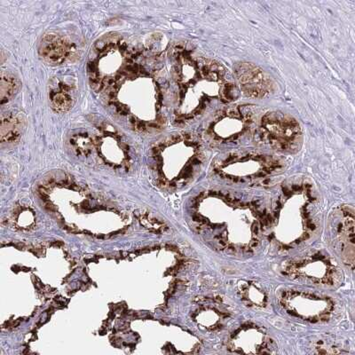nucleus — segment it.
Instances as JSON below:
<instances>
[{"mask_svg":"<svg viewBox=\"0 0 355 355\" xmlns=\"http://www.w3.org/2000/svg\"><path fill=\"white\" fill-rule=\"evenodd\" d=\"M282 274L296 283L322 288H336L343 282L344 274L336 257L324 249L307 250L288 259Z\"/></svg>","mask_w":355,"mask_h":355,"instance_id":"6e6552de","label":"nucleus"},{"mask_svg":"<svg viewBox=\"0 0 355 355\" xmlns=\"http://www.w3.org/2000/svg\"><path fill=\"white\" fill-rule=\"evenodd\" d=\"M92 139L93 151H96L107 164L116 168L129 166L130 147L128 139L112 123L98 122Z\"/></svg>","mask_w":355,"mask_h":355,"instance_id":"f8f14e48","label":"nucleus"},{"mask_svg":"<svg viewBox=\"0 0 355 355\" xmlns=\"http://www.w3.org/2000/svg\"><path fill=\"white\" fill-rule=\"evenodd\" d=\"M241 300L245 303V305L250 307H264L268 302V297L262 288L256 284H240L239 288Z\"/></svg>","mask_w":355,"mask_h":355,"instance_id":"a211bd4d","label":"nucleus"},{"mask_svg":"<svg viewBox=\"0 0 355 355\" xmlns=\"http://www.w3.org/2000/svg\"><path fill=\"white\" fill-rule=\"evenodd\" d=\"M313 353L315 354H342L339 349L338 345L334 343V341L318 340L313 345Z\"/></svg>","mask_w":355,"mask_h":355,"instance_id":"412c9836","label":"nucleus"},{"mask_svg":"<svg viewBox=\"0 0 355 355\" xmlns=\"http://www.w3.org/2000/svg\"><path fill=\"white\" fill-rule=\"evenodd\" d=\"M167 46H142L109 33L95 41L88 55L92 89L116 120L139 135H154L167 126Z\"/></svg>","mask_w":355,"mask_h":355,"instance_id":"f257e3e1","label":"nucleus"},{"mask_svg":"<svg viewBox=\"0 0 355 355\" xmlns=\"http://www.w3.org/2000/svg\"><path fill=\"white\" fill-rule=\"evenodd\" d=\"M277 344L265 328L256 323L245 322L234 329L226 340V349L239 354H270L277 351Z\"/></svg>","mask_w":355,"mask_h":355,"instance_id":"ddd939ff","label":"nucleus"},{"mask_svg":"<svg viewBox=\"0 0 355 355\" xmlns=\"http://www.w3.org/2000/svg\"><path fill=\"white\" fill-rule=\"evenodd\" d=\"M252 139L259 147L295 154L302 147L304 135L295 117L282 111H268L259 116Z\"/></svg>","mask_w":355,"mask_h":355,"instance_id":"1a4fd4ad","label":"nucleus"},{"mask_svg":"<svg viewBox=\"0 0 355 355\" xmlns=\"http://www.w3.org/2000/svg\"><path fill=\"white\" fill-rule=\"evenodd\" d=\"M278 301L288 315L312 324L331 322L338 312V303L332 297L306 291L285 288Z\"/></svg>","mask_w":355,"mask_h":355,"instance_id":"9d476101","label":"nucleus"},{"mask_svg":"<svg viewBox=\"0 0 355 355\" xmlns=\"http://www.w3.org/2000/svg\"><path fill=\"white\" fill-rule=\"evenodd\" d=\"M259 116L252 104L222 107L206 122L202 139L214 148L239 144L245 139H252Z\"/></svg>","mask_w":355,"mask_h":355,"instance_id":"0eeeda50","label":"nucleus"},{"mask_svg":"<svg viewBox=\"0 0 355 355\" xmlns=\"http://www.w3.org/2000/svg\"><path fill=\"white\" fill-rule=\"evenodd\" d=\"M41 58L50 65H62L77 57L78 49L71 40L61 35H44L40 41Z\"/></svg>","mask_w":355,"mask_h":355,"instance_id":"2eb2a0df","label":"nucleus"},{"mask_svg":"<svg viewBox=\"0 0 355 355\" xmlns=\"http://www.w3.org/2000/svg\"><path fill=\"white\" fill-rule=\"evenodd\" d=\"M234 77L239 92L250 99L270 96L277 89V84L271 76L254 63H236L234 66Z\"/></svg>","mask_w":355,"mask_h":355,"instance_id":"4468645a","label":"nucleus"},{"mask_svg":"<svg viewBox=\"0 0 355 355\" xmlns=\"http://www.w3.org/2000/svg\"><path fill=\"white\" fill-rule=\"evenodd\" d=\"M20 88V82H19L15 76L8 72L2 71L1 73V104L11 101L12 98L17 93Z\"/></svg>","mask_w":355,"mask_h":355,"instance_id":"aec40b11","label":"nucleus"},{"mask_svg":"<svg viewBox=\"0 0 355 355\" xmlns=\"http://www.w3.org/2000/svg\"><path fill=\"white\" fill-rule=\"evenodd\" d=\"M75 85L62 78H55L49 87V101L52 109L58 113H66L76 101Z\"/></svg>","mask_w":355,"mask_h":355,"instance_id":"dca6fc26","label":"nucleus"},{"mask_svg":"<svg viewBox=\"0 0 355 355\" xmlns=\"http://www.w3.org/2000/svg\"><path fill=\"white\" fill-rule=\"evenodd\" d=\"M21 116L15 113L4 114L1 117L2 144H14L22 135L24 123Z\"/></svg>","mask_w":355,"mask_h":355,"instance_id":"f3484780","label":"nucleus"},{"mask_svg":"<svg viewBox=\"0 0 355 355\" xmlns=\"http://www.w3.org/2000/svg\"><path fill=\"white\" fill-rule=\"evenodd\" d=\"M193 209L196 231L217 252L248 256L261 246L268 208L258 200L211 189L196 196Z\"/></svg>","mask_w":355,"mask_h":355,"instance_id":"7ed1b4c3","label":"nucleus"},{"mask_svg":"<svg viewBox=\"0 0 355 355\" xmlns=\"http://www.w3.org/2000/svg\"><path fill=\"white\" fill-rule=\"evenodd\" d=\"M170 110L175 125H188L217 104H230L239 89L227 69L188 42L168 44Z\"/></svg>","mask_w":355,"mask_h":355,"instance_id":"f03ea898","label":"nucleus"},{"mask_svg":"<svg viewBox=\"0 0 355 355\" xmlns=\"http://www.w3.org/2000/svg\"><path fill=\"white\" fill-rule=\"evenodd\" d=\"M283 157L259 150L226 152L212 162V175L230 185H252L266 182L285 172Z\"/></svg>","mask_w":355,"mask_h":355,"instance_id":"423d86ee","label":"nucleus"},{"mask_svg":"<svg viewBox=\"0 0 355 355\" xmlns=\"http://www.w3.org/2000/svg\"><path fill=\"white\" fill-rule=\"evenodd\" d=\"M354 227V208L348 205L333 209L326 226L329 247L336 258L351 271H354L355 262Z\"/></svg>","mask_w":355,"mask_h":355,"instance_id":"9b49d317","label":"nucleus"},{"mask_svg":"<svg viewBox=\"0 0 355 355\" xmlns=\"http://www.w3.org/2000/svg\"><path fill=\"white\" fill-rule=\"evenodd\" d=\"M151 170L159 188L174 191L195 182L205 166V141L194 132H177L150 148Z\"/></svg>","mask_w":355,"mask_h":355,"instance_id":"39448f33","label":"nucleus"},{"mask_svg":"<svg viewBox=\"0 0 355 355\" xmlns=\"http://www.w3.org/2000/svg\"><path fill=\"white\" fill-rule=\"evenodd\" d=\"M322 227L320 196L307 177L290 178L281 183L268 208L264 236L281 252L309 245Z\"/></svg>","mask_w":355,"mask_h":355,"instance_id":"20e7f679","label":"nucleus"},{"mask_svg":"<svg viewBox=\"0 0 355 355\" xmlns=\"http://www.w3.org/2000/svg\"><path fill=\"white\" fill-rule=\"evenodd\" d=\"M69 144L73 150L79 155H90L93 151V139L90 132H77L74 133L69 138Z\"/></svg>","mask_w":355,"mask_h":355,"instance_id":"6ab92c4d","label":"nucleus"}]
</instances>
